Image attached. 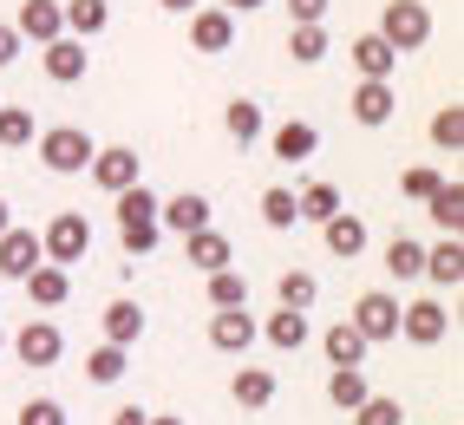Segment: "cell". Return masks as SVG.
<instances>
[{"label":"cell","mask_w":464,"mask_h":425,"mask_svg":"<svg viewBox=\"0 0 464 425\" xmlns=\"http://www.w3.org/2000/svg\"><path fill=\"white\" fill-rule=\"evenodd\" d=\"M158 7H164V14H197L203 0H158Z\"/></svg>","instance_id":"bcb514c9"},{"label":"cell","mask_w":464,"mask_h":425,"mask_svg":"<svg viewBox=\"0 0 464 425\" xmlns=\"http://www.w3.org/2000/svg\"><path fill=\"white\" fill-rule=\"evenodd\" d=\"M7 223H14V209H7V197H0V229H7Z\"/></svg>","instance_id":"c3c4849f"},{"label":"cell","mask_w":464,"mask_h":425,"mask_svg":"<svg viewBox=\"0 0 464 425\" xmlns=\"http://www.w3.org/2000/svg\"><path fill=\"white\" fill-rule=\"evenodd\" d=\"M190 46L197 53H229L236 46V14H223V7H209V0H203V7L190 14Z\"/></svg>","instance_id":"9a60e30c"},{"label":"cell","mask_w":464,"mask_h":425,"mask_svg":"<svg viewBox=\"0 0 464 425\" xmlns=\"http://www.w3.org/2000/svg\"><path fill=\"white\" fill-rule=\"evenodd\" d=\"M321 242H327L334 262H360L366 256V223L353 217V209H334V217L321 223Z\"/></svg>","instance_id":"5bb4252c"},{"label":"cell","mask_w":464,"mask_h":425,"mask_svg":"<svg viewBox=\"0 0 464 425\" xmlns=\"http://www.w3.org/2000/svg\"><path fill=\"white\" fill-rule=\"evenodd\" d=\"M14 425H66V406H59V400H26Z\"/></svg>","instance_id":"60d3db41"},{"label":"cell","mask_w":464,"mask_h":425,"mask_svg":"<svg viewBox=\"0 0 464 425\" xmlns=\"http://www.w3.org/2000/svg\"><path fill=\"white\" fill-rule=\"evenodd\" d=\"M275 301H282V308H295V314H307V308L321 301V282L307 275V268H288V275L275 282Z\"/></svg>","instance_id":"d6a6232c"},{"label":"cell","mask_w":464,"mask_h":425,"mask_svg":"<svg viewBox=\"0 0 464 425\" xmlns=\"http://www.w3.org/2000/svg\"><path fill=\"white\" fill-rule=\"evenodd\" d=\"M425 282L431 288H458L464 282V242L458 236H445V242H431V249H425Z\"/></svg>","instance_id":"44dd1931"},{"label":"cell","mask_w":464,"mask_h":425,"mask_svg":"<svg viewBox=\"0 0 464 425\" xmlns=\"http://www.w3.org/2000/svg\"><path fill=\"white\" fill-rule=\"evenodd\" d=\"M158 229H170V236H190V229H209V197H197V190H177V197H158Z\"/></svg>","instance_id":"4fadbf2b"},{"label":"cell","mask_w":464,"mask_h":425,"mask_svg":"<svg viewBox=\"0 0 464 425\" xmlns=\"http://www.w3.org/2000/svg\"><path fill=\"white\" fill-rule=\"evenodd\" d=\"M347 321L360 327V341H366V347L399 341V295H386V288H366V295L353 301V314H347Z\"/></svg>","instance_id":"8992f818"},{"label":"cell","mask_w":464,"mask_h":425,"mask_svg":"<svg viewBox=\"0 0 464 425\" xmlns=\"http://www.w3.org/2000/svg\"><path fill=\"white\" fill-rule=\"evenodd\" d=\"M158 190H144V184H131V190H118V242H125V256H150L158 249Z\"/></svg>","instance_id":"6da1fadb"},{"label":"cell","mask_w":464,"mask_h":425,"mask_svg":"<svg viewBox=\"0 0 464 425\" xmlns=\"http://www.w3.org/2000/svg\"><path fill=\"white\" fill-rule=\"evenodd\" d=\"M223 14H256V7H268V0H216Z\"/></svg>","instance_id":"f6af8a7d"},{"label":"cell","mask_w":464,"mask_h":425,"mask_svg":"<svg viewBox=\"0 0 464 425\" xmlns=\"http://www.w3.org/2000/svg\"><path fill=\"white\" fill-rule=\"evenodd\" d=\"M144 419H150L144 406H118V412H111V425H144Z\"/></svg>","instance_id":"ee69618b"},{"label":"cell","mask_w":464,"mask_h":425,"mask_svg":"<svg viewBox=\"0 0 464 425\" xmlns=\"http://www.w3.org/2000/svg\"><path fill=\"white\" fill-rule=\"evenodd\" d=\"M366 392H373V386H366V367H327V400H334L340 412H353Z\"/></svg>","instance_id":"4dcf8cb0"},{"label":"cell","mask_w":464,"mask_h":425,"mask_svg":"<svg viewBox=\"0 0 464 425\" xmlns=\"http://www.w3.org/2000/svg\"><path fill=\"white\" fill-rule=\"evenodd\" d=\"M347 59L360 66V79H392V72H399V53H392L380 34H360V40L347 46Z\"/></svg>","instance_id":"603a6c76"},{"label":"cell","mask_w":464,"mask_h":425,"mask_svg":"<svg viewBox=\"0 0 464 425\" xmlns=\"http://www.w3.org/2000/svg\"><path fill=\"white\" fill-rule=\"evenodd\" d=\"M445 327H451V314L439 308V301H406V308H399V333H406L412 347H439L445 341Z\"/></svg>","instance_id":"7c38bea8"},{"label":"cell","mask_w":464,"mask_h":425,"mask_svg":"<svg viewBox=\"0 0 464 425\" xmlns=\"http://www.w3.org/2000/svg\"><path fill=\"white\" fill-rule=\"evenodd\" d=\"M20 34H14V20H0V66H14V59H20Z\"/></svg>","instance_id":"7bdbcfd3"},{"label":"cell","mask_w":464,"mask_h":425,"mask_svg":"<svg viewBox=\"0 0 464 425\" xmlns=\"http://www.w3.org/2000/svg\"><path fill=\"white\" fill-rule=\"evenodd\" d=\"M40 262H46V249H40V229H20V223H7V229H0V282H26Z\"/></svg>","instance_id":"ba28073f"},{"label":"cell","mask_w":464,"mask_h":425,"mask_svg":"<svg viewBox=\"0 0 464 425\" xmlns=\"http://www.w3.org/2000/svg\"><path fill=\"white\" fill-rule=\"evenodd\" d=\"M373 34H380L399 59H406V53H419V46L431 40V7H425V0H386Z\"/></svg>","instance_id":"7a4b0ae2"},{"label":"cell","mask_w":464,"mask_h":425,"mask_svg":"<svg viewBox=\"0 0 464 425\" xmlns=\"http://www.w3.org/2000/svg\"><path fill=\"white\" fill-rule=\"evenodd\" d=\"M256 341H262V327H256L249 308H216L209 314V347L216 353H249Z\"/></svg>","instance_id":"30bf717a"},{"label":"cell","mask_w":464,"mask_h":425,"mask_svg":"<svg viewBox=\"0 0 464 425\" xmlns=\"http://www.w3.org/2000/svg\"><path fill=\"white\" fill-rule=\"evenodd\" d=\"M144 425H183V419H177V412H150Z\"/></svg>","instance_id":"7dc6e473"},{"label":"cell","mask_w":464,"mask_h":425,"mask_svg":"<svg viewBox=\"0 0 464 425\" xmlns=\"http://www.w3.org/2000/svg\"><path fill=\"white\" fill-rule=\"evenodd\" d=\"M40 249H46V262H59V268L85 262V256H92V223L79 217V209H59V217L40 229Z\"/></svg>","instance_id":"277c9868"},{"label":"cell","mask_w":464,"mask_h":425,"mask_svg":"<svg viewBox=\"0 0 464 425\" xmlns=\"http://www.w3.org/2000/svg\"><path fill=\"white\" fill-rule=\"evenodd\" d=\"M347 111H353V125H366V131L392 125V118H399V92H392V79H360V85H353V99H347Z\"/></svg>","instance_id":"9c48e42d"},{"label":"cell","mask_w":464,"mask_h":425,"mask_svg":"<svg viewBox=\"0 0 464 425\" xmlns=\"http://www.w3.org/2000/svg\"><path fill=\"white\" fill-rule=\"evenodd\" d=\"M26 301H34V308H66V301H72V268L40 262L34 275H26Z\"/></svg>","instance_id":"d6986e66"},{"label":"cell","mask_w":464,"mask_h":425,"mask_svg":"<svg viewBox=\"0 0 464 425\" xmlns=\"http://www.w3.org/2000/svg\"><path fill=\"white\" fill-rule=\"evenodd\" d=\"M386 275H392V282H419V275H425V249H419L412 236H392V242H386Z\"/></svg>","instance_id":"1f68e13d"},{"label":"cell","mask_w":464,"mask_h":425,"mask_svg":"<svg viewBox=\"0 0 464 425\" xmlns=\"http://www.w3.org/2000/svg\"><path fill=\"white\" fill-rule=\"evenodd\" d=\"M34 138H40L34 111H26V105H0V150H26Z\"/></svg>","instance_id":"836d02e7"},{"label":"cell","mask_w":464,"mask_h":425,"mask_svg":"<svg viewBox=\"0 0 464 425\" xmlns=\"http://www.w3.org/2000/svg\"><path fill=\"white\" fill-rule=\"evenodd\" d=\"M7 353L20 367H59V353H66V333L53 321H26L20 333H7Z\"/></svg>","instance_id":"52a82bcc"},{"label":"cell","mask_w":464,"mask_h":425,"mask_svg":"<svg viewBox=\"0 0 464 425\" xmlns=\"http://www.w3.org/2000/svg\"><path fill=\"white\" fill-rule=\"evenodd\" d=\"M59 14H66V34L72 40H99L111 26V0H59Z\"/></svg>","instance_id":"7402d4cb"},{"label":"cell","mask_w":464,"mask_h":425,"mask_svg":"<svg viewBox=\"0 0 464 425\" xmlns=\"http://www.w3.org/2000/svg\"><path fill=\"white\" fill-rule=\"evenodd\" d=\"M92 184H99L105 197H118V190H131V184H144V158H138V150L131 144H99V150H92Z\"/></svg>","instance_id":"5b68a950"},{"label":"cell","mask_w":464,"mask_h":425,"mask_svg":"<svg viewBox=\"0 0 464 425\" xmlns=\"http://www.w3.org/2000/svg\"><path fill=\"white\" fill-rule=\"evenodd\" d=\"M439 184H445V177H439V170H431V164H412L406 177H399V190H406L412 203H425V197H431V190H439Z\"/></svg>","instance_id":"ab89813d"},{"label":"cell","mask_w":464,"mask_h":425,"mask_svg":"<svg viewBox=\"0 0 464 425\" xmlns=\"http://www.w3.org/2000/svg\"><path fill=\"white\" fill-rule=\"evenodd\" d=\"M125 367H131V347H111V341H105V347L85 353V380H92V386H118V380H125Z\"/></svg>","instance_id":"83f0119b"},{"label":"cell","mask_w":464,"mask_h":425,"mask_svg":"<svg viewBox=\"0 0 464 425\" xmlns=\"http://www.w3.org/2000/svg\"><path fill=\"white\" fill-rule=\"evenodd\" d=\"M327 7H334V0H288V20H295V26H321Z\"/></svg>","instance_id":"b9f144b4"},{"label":"cell","mask_w":464,"mask_h":425,"mask_svg":"<svg viewBox=\"0 0 464 425\" xmlns=\"http://www.w3.org/2000/svg\"><path fill=\"white\" fill-rule=\"evenodd\" d=\"M40 66H46V79H53V85H79V79H85V66H92V53H85V40L59 34V40H46V46H40Z\"/></svg>","instance_id":"8fae6325"},{"label":"cell","mask_w":464,"mask_h":425,"mask_svg":"<svg viewBox=\"0 0 464 425\" xmlns=\"http://www.w3.org/2000/svg\"><path fill=\"white\" fill-rule=\"evenodd\" d=\"M275 373L268 367H236V380H229V400L236 406H249V412H262V406H275Z\"/></svg>","instance_id":"cb8c5ba5"},{"label":"cell","mask_w":464,"mask_h":425,"mask_svg":"<svg viewBox=\"0 0 464 425\" xmlns=\"http://www.w3.org/2000/svg\"><path fill=\"white\" fill-rule=\"evenodd\" d=\"M288 53H295V66H321L327 59V26H288Z\"/></svg>","instance_id":"d590c367"},{"label":"cell","mask_w":464,"mask_h":425,"mask_svg":"<svg viewBox=\"0 0 464 425\" xmlns=\"http://www.w3.org/2000/svg\"><path fill=\"white\" fill-rule=\"evenodd\" d=\"M34 144H40V164H46L53 177H79V170L92 164V150H99L85 125H46Z\"/></svg>","instance_id":"3957f363"},{"label":"cell","mask_w":464,"mask_h":425,"mask_svg":"<svg viewBox=\"0 0 464 425\" xmlns=\"http://www.w3.org/2000/svg\"><path fill=\"white\" fill-rule=\"evenodd\" d=\"M223 131H229L242 150H249L256 138H268V118H262V105H256V99H229V111H223Z\"/></svg>","instance_id":"4316f807"},{"label":"cell","mask_w":464,"mask_h":425,"mask_svg":"<svg viewBox=\"0 0 464 425\" xmlns=\"http://www.w3.org/2000/svg\"><path fill=\"white\" fill-rule=\"evenodd\" d=\"M268 150H275L282 164H307V158L321 150V131L307 125V118H288V125H275V131H268Z\"/></svg>","instance_id":"e0dca14e"},{"label":"cell","mask_w":464,"mask_h":425,"mask_svg":"<svg viewBox=\"0 0 464 425\" xmlns=\"http://www.w3.org/2000/svg\"><path fill=\"white\" fill-rule=\"evenodd\" d=\"M14 34L20 40H59L66 34V14H59V0H20V14H14Z\"/></svg>","instance_id":"2e32d148"},{"label":"cell","mask_w":464,"mask_h":425,"mask_svg":"<svg viewBox=\"0 0 464 425\" xmlns=\"http://www.w3.org/2000/svg\"><path fill=\"white\" fill-rule=\"evenodd\" d=\"M183 256H190L197 275H216V268H229V262H236V249H229V236H223V229H190V236H183Z\"/></svg>","instance_id":"ac0fdd59"},{"label":"cell","mask_w":464,"mask_h":425,"mask_svg":"<svg viewBox=\"0 0 464 425\" xmlns=\"http://www.w3.org/2000/svg\"><path fill=\"white\" fill-rule=\"evenodd\" d=\"M431 144H439V150H451V158L464 150V111H458V105L431 111Z\"/></svg>","instance_id":"74e56055"},{"label":"cell","mask_w":464,"mask_h":425,"mask_svg":"<svg viewBox=\"0 0 464 425\" xmlns=\"http://www.w3.org/2000/svg\"><path fill=\"white\" fill-rule=\"evenodd\" d=\"M334 209H340V190H334V184H307V190L295 197V217H301V223H327Z\"/></svg>","instance_id":"e575fe53"},{"label":"cell","mask_w":464,"mask_h":425,"mask_svg":"<svg viewBox=\"0 0 464 425\" xmlns=\"http://www.w3.org/2000/svg\"><path fill=\"white\" fill-rule=\"evenodd\" d=\"M209 282V308H249V275L229 262V268H216V275H203Z\"/></svg>","instance_id":"f546056e"},{"label":"cell","mask_w":464,"mask_h":425,"mask_svg":"<svg viewBox=\"0 0 464 425\" xmlns=\"http://www.w3.org/2000/svg\"><path fill=\"white\" fill-rule=\"evenodd\" d=\"M262 341H268L275 353H301L307 341H314V327H307V314H295V308H275V314L262 321Z\"/></svg>","instance_id":"ffe728a7"},{"label":"cell","mask_w":464,"mask_h":425,"mask_svg":"<svg viewBox=\"0 0 464 425\" xmlns=\"http://www.w3.org/2000/svg\"><path fill=\"white\" fill-rule=\"evenodd\" d=\"M321 353H327V367H366V341H360L353 321H334L321 333Z\"/></svg>","instance_id":"d4e9b609"},{"label":"cell","mask_w":464,"mask_h":425,"mask_svg":"<svg viewBox=\"0 0 464 425\" xmlns=\"http://www.w3.org/2000/svg\"><path fill=\"white\" fill-rule=\"evenodd\" d=\"M262 223H268V229H295V223H301V217H295V190H282V184L262 190Z\"/></svg>","instance_id":"f35d334b"},{"label":"cell","mask_w":464,"mask_h":425,"mask_svg":"<svg viewBox=\"0 0 464 425\" xmlns=\"http://www.w3.org/2000/svg\"><path fill=\"white\" fill-rule=\"evenodd\" d=\"M0 353H7V327H0Z\"/></svg>","instance_id":"681fc988"},{"label":"cell","mask_w":464,"mask_h":425,"mask_svg":"<svg viewBox=\"0 0 464 425\" xmlns=\"http://www.w3.org/2000/svg\"><path fill=\"white\" fill-rule=\"evenodd\" d=\"M353 425H406V412H399V400H386V392H366V400L347 412Z\"/></svg>","instance_id":"8d00e7d4"},{"label":"cell","mask_w":464,"mask_h":425,"mask_svg":"<svg viewBox=\"0 0 464 425\" xmlns=\"http://www.w3.org/2000/svg\"><path fill=\"white\" fill-rule=\"evenodd\" d=\"M105 341L111 347H138L144 341V308H138L131 295H118L111 308H105Z\"/></svg>","instance_id":"484cf974"},{"label":"cell","mask_w":464,"mask_h":425,"mask_svg":"<svg viewBox=\"0 0 464 425\" xmlns=\"http://www.w3.org/2000/svg\"><path fill=\"white\" fill-rule=\"evenodd\" d=\"M425 209H431V223H439L445 236H458V229H464V184H458V177H451V184H439V190L425 197Z\"/></svg>","instance_id":"f1b7e54d"}]
</instances>
